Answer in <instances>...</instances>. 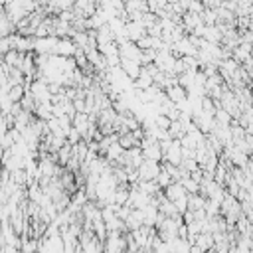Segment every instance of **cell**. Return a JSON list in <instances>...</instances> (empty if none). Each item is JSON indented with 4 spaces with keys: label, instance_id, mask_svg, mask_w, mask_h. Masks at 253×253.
Here are the masks:
<instances>
[{
    "label": "cell",
    "instance_id": "1",
    "mask_svg": "<svg viewBox=\"0 0 253 253\" xmlns=\"http://www.w3.org/2000/svg\"><path fill=\"white\" fill-rule=\"evenodd\" d=\"M22 93H24V89H22V85H20V83H16V85H12V87H10V99H12L14 103H16V101H20V99L24 97Z\"/></svg>",
    "mask_w": 253,
    "mask_h": 253
}]
</instances>
